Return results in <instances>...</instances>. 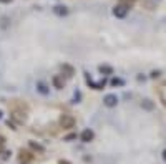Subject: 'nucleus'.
I'll return each mask as SVG.
<instances>
[{"label": "nucleus", "instance_id": "f257e3e1", "mask_svg": "<svg viewBox=\"0 0 166 164\" xmlns=\"http://www.w3.org/2000/svg\"><path fill=\"white\" fill-rule=\"evenodd\" d=\"M75 118L71 116V114H68V113H65V114H62V118H60V126L63 128V129H71V128H75Z\"/></svg>", "mask_w": 166, "mask_h": 164}, {"label": "nucleus", "instance_id": "f8f14e48", "mask_svg": "<svg viewBox=\"0 0 166 164\" xmlns=\"http://www.w3.org/2000/svg\"><path fill=\"white\" fill-rule=\"evenodd\" d=\"M164 159H166V151H164Z\"/></svg>", "mask_w": 166, "mask_h": 164}, {"label": "nucleus", "instance_id": "9d476101", "mask_svg": "<svg viewBox=\"0 0 166 164\" xmlns=\"http://www.w3.org/2000/svg\"><path fill=\"white\" fill-rule=\"evenodd\" d=\"M0 2H2V3H10L12 0H0Z\"/></svg>", "mask_w": 166, "mask_h": 164}, {"label": "nucleus", "instance_id": "6e6552de", "mask_svg": "<svg viewBox=\"0 0 166 164\" xmlns=\"http://www.w3.org/2000/svg\"><path fill=\"white\" fill-rule=\"evenodd\" d=\"M38 90H40V91H42V93H43V95H45V93H47V88H45V85H42V83H40V85H38Z\"/></svg>", "mask_w": 166, "mask_h": 164}, {"label": "nucleus", "instance_id": "20e7f679", "mask_svg": "<svg viewBox=\"0 0 166 164\" xmlns=\"http://www.w3.org/2000/svg\"><path fill=\"white\" fill-rule=\"evenodd\" d=\"M105 104H106V106H115V104H116V96H115V95H108V96L105 98Z\"/></svg>", "mask_w": 166, "mask_h": 164}, {"label": "nucleus", "instance_id": "1a4fd4ad", "mask_svg": "<svg viewBox=\"0 0 166 164\" xmlns=\"http://www.w3.org/2000/svg\"><path fill=\"white\" fill-rule=\"evenodd\" d=\"M3 146H5V138H3V136H0V149H2Z\"/></svg>", "mask_w": 166, "mask_h": 164}, {"label": "nucleus", "instance_id": "7ed1b4c3", "mask_svg": "<svg viewBox=\"0 0 166 164\" xmlns=\"http://www.w3.org/2000/svg\"><path fill=\"white\" fill-rule=\"evenodd\" d=\"M53 85H55V88H58V90H62L63 86H65V83H63V80H62V76H58V75L53 76Z\"/></svg>", "mask_w": 166, "mask_h": 164}, {"label": "nucleus", "instance_id": "423d86ee", "mask_svg": "<svg viewBox=\"0 0 166 164\" xmlns=\"http://www.w3.org/2000/svg\"><path fill=\"white\" fill-rule=\"evenodd\" d=\"M20 159H22V161H32L33 154H30L28 151H20Z\"/></svg>", "mask_w": 166, "mask_h": 164}, {"label": "nucleus", "instance_id": "9b49d317", "mask_svg": "<svg viewBox=\"0 0 166 164\" xmlns=\"http://www.w3.org/2000/svg\"><path fill=\"white\" fill-rule=\"evenodd\" d=\"M58 164H70V162H68V161H60Z\"/></svg>", "mask_w": 166, "mask_h": 164}, {"label": "nucleus", "instance_id": "ddd939ff", "mask_svg": "<svg viewBox=\"0 0 166 164\" xmlns=\"http://www.w3.org/2000/svg\"><path fill=\"white\" fill-rule=\"evenodd\" d=\"M0 116H2V111H0Z\"/></svg>", "mask_w": 166, "mask_h": 164}, {"label": "nucleus", "instance_id": "0eeeda50", "mask_svg": "<svg viewBox=\"0 0 166 164\" xmlns=\"http://www.w3.org/2000/svg\"><path fill=\"white\" fill-rule=\"evenodd\" d=\"M30 146H32L33 149H37V151H40V153H43V148L40 146V144H35V143H30Z\"/></svg>", "mask_w": 166, "mask_h": 164}, {"label": "nucleus", "instance_id": "f03ea898", "mask_svg": "<svg viewBox=\"0 0 166 164\" xmlns=\"http://www.w3.org/2000/svg\"><path fill=\"white\" fill-rule=\"evenodd\" d=\"M81 141L83 143H90L91 139H93V131H91V129H85V131L81 133Z\"/></svg>", "mask_w": 166, "mask_h": 164}, {"label": "nucleus", "instance_id": "39448f33", "mask_svg": "<svg viewBox=\"0 0 166 164\" xmlns=\"http://www.w3.org/2000/svg\"><path fill=\"white\" fill-rule=\"evenodd\" d=\"M12 116H13V119H17L18 123H25V119H27V116H25V114L22 116V113H20V111H13Z\"/></svg>", "mask_w": 166, "mask_h": 164}]
</instances>
